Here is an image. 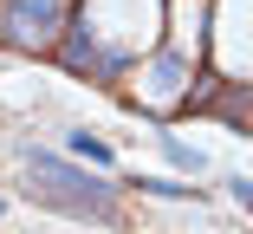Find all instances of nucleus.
Returning a JSON list of instances; mask_svg holds the SVG:
<instances>
[{
	"instance_id": "0eeeda50",
	"label": "nucleus",
	"mask_w": 253,
	"mask_h": 234,
	"mask_svg": "<svg viewBox=\"0 0 253 234\" xmlns=\"http://www.w3.org/2000/svg\"><path fill=\"white\" fill-rule=\"evenodd\" d=\"M227 189H234V202L253 215V182H247V176H227Z\"/></svg>"
},
{
	"instance_id": "423d86ee",
	"label": "nucleus",
	"mask_w": 253,
	"mask_h": 234,
	"mask_svg": "<svg viewBox=\"0 0 253 234\" xmlns=\"http://www.w3.org/2000/svg\"><path fill=\"white\" fill-rule=\"evenodd\" d=\"M156 143H163V156H169L182 176H201V169H208V156H201L195 143H182V137H156Z\"/></svg>"
},
{
	"instance_id": "39448f33",
	"label": "nucleus",
	"mask_w": 253,
	"mask_h": 234,
	"mask_svg": "<svg viewBox=\"0 0 253 234\" xmlns=\"http://www.w3.org/2000/svg\"><path fill=\"white\" fill-rule=\"evenodd\" d=\"M130 189L156 195V202H201V195H208V189H195V182H169V176H136Z\"/></svg>"
},
{
	"instance_id": "6e6552de",
	"label": "nucleus",
	"mask_w": 253,
	"mask_h": 234,
	"mask_svg": "<svg viewBox=\"0 0 253 234\" xmlns=\"http://www.w3.org/2000/svg\"><path fill=\"white\" fill-rule=\"evenodd\" d=\"M0 208H7V202H0Z\"/></svg>"
},
{
	"instance_id": "20e7f679",
	"label": "nucleus",
	"mask_w": 253,
	"mask_h": 234,
	"mask_svg": "<svg viewBox=\"0 0 253 234\" xmlns=\"http://www.w3.org/2000/svg\"><path fill=\"white\" fill-rule=\"evenodd\" d=\"M65 156H72V163H84V169H97V176L117 169V150L104 143V137H91V130H65Z\"/></svg>"
},
{
	"instance_id": "f257e3e1",
	"label": "nucleus",
	"mask_w": 253,
	"mask_h": 234,
	"mask_svg": "<svg viewBox=\"0 0 253 234\" xmlns=\"http://www.w3.org/2000/svg\"><path fill=\"white\" fill-rule=\"evenodd\" d=\"M20 169H26V182H33V202L39 208H52V215H72V221H117L124 208H117V189L97 169H84V163H72L65 150H39V143H26L20 150Z\"/></svg>"
},
{
	"instance_id": "f03ea898",
	"label": "nucleus",
	"mask_w": 253,
	"mask_h": 234,
	"mask_svg": "<svg viewBox=\"0 0 253 234\" xmlns=\"http://www.w3.org/2000/svg\"><path fill=\"white\" fill-rule=\"evenodd\" d=\"M65 33V7L59 0H0V39L20 46V52H39V46H59Z\"/></svg>"
},
{
	"instance_id": "7ed1b4c3",
	"label": "nucleus",
	"mask_w": 253,
	"mask_h": 234,
	"mask_svg": "<svg viewBox=\"0 0 253 234\" xmlns=\"http://www.w3.org/2000/svg\"><path fill=\"white\" fill-rule=\"evenodd\" d=\"M59 65L65 72H104V46H97V33H91V20H65V33H59Z\"/></svg>"
}]
</instances>
